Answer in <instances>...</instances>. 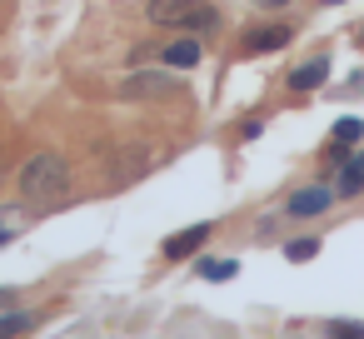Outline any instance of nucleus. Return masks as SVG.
<instances>
[{"label":"nucleus","mask_w":364,"mask_h":339,"mask_svg":"<svg viewBox=\"0 0 364 339\" xmlns=\"http://www.w3.org/2000/svg\"><path fill=\"white\" fill-rule=\"evenodd\" d=\"M65 190H70V165L55 150H41V155L26 160V170H21V200L26 205L50 210V205L65 200Z\"/></svg>","instance_id":"obj_1"},{"label":"nucleus","mask_w":364,"mask_h":339,"mask_svg":"<svg viewBox=\"0 0 364 339\" xmlns=\"http://www.w3.org/2000/svg\"><path fill=\"white\" fill-rule=\"evenodd\" d=\"M145 16L170 31H215V21H220L210 0H150Z\"/></svg>","instance_id":"obj_2"},{"label":"nucleus","mask_w":364,"mask_h":339,"mask_svg":"<svg viewBox=\"0 0 364 339\" xmlns=\"http://www.w3.org/2000/svg\"><path fill=\"white\" fill-rule=\"evenodd\" d=\"M205 240H210V225H190V230H180V235H170V240H165L160 249H165L170 259H185V254H195V249H200Z\"/></svg>","instance_id":"obj_3"},{"label":"nucleus","mask_w":364,"mask_h":339,"mask_svg":"<svg viewBox=\"0 0 364 339\" xmlns=\"http://www.w3.org/2000/svg\"><path fill=\"white\" fill-rule=\"evenodd\" d=\"M329 190H299V195H289V215L294 220H309V215H324L329 210Z\"/></svg>","instance_id":"obj_4"},{"label":"nucleus","mask_w":364,"mask_h":339,"mask_svg":"<svg viewBox=\"0 0 364 339\" xmlns=\"http://www.w3.org/2000/svg\"><path fill=\"white\" fill-rule=\"evenodd\" d=\"M175 85L165 80V75H135V80H125V95L130 100H145V95H170Z\"/></svg>","instance_id":"obj_5"},{"label":"nucleus","mask_w":364,"mask_h":339,"mask_svg":"<svg viewBox=\"0 0 364 339\" xmlns=\"http://www.w3.org/2000/svg\"><path fill=\"white\" fill-rule=\"evenodd\" d=\"M165 65H175V70H195V65H200V45H195V41H175V45L165 50Z\"/></svg>","instance_id":"obj_6"},{"label":"nucleus","mask_w":364,"mask_h":339,"mask_svg":"<svg viewBox=\"0 0 364 339\" xmlns=\"http://www.w3.org/2000/svg\"><path fill=\"white\" fill-rule=\"evenodd\" d=\"M324 75H329V60H309V65H299V70L289 75V90H314Z\"/></svg>","instance_id":"obj_7"},{"label":"nucleus","mask_w":364,"mask_h":339,"mask_svg":"<svg viewBox=\"0 0 364 339\" xmlns=\"http://www.w3.org/2000/svg\"><path fill=\"white\" fill-rule=\"evenodd\" d=\"M279 45H289V31H255V36L245 41L250 55H255V50H279Z\"/></svg>","instance_id":"obj_8"},{"label":"nucleus","mask_w":364,"mask_h":339,"mask_svg":"<svg viewBox=\"0 0 364 339\" xmlns=\"http://www.w3.org/2000/svg\"><path fill=\"white\" fill-rule=\"evenodd\" d=\"M364 190V155H354L344 165V180H339V195H359Z\"/></svg>","instance_id":"obj_9"},{"label":"nucleus","mask_w":364,"mask_h":339,"mask_svg":"<svg viewBox=\"0 0 364 339\" xmlns=\"http://www.w3.org/2000/svg\"><path fill=\"white\" fill-rule=\"evenodd\" d=\"M26 329H31V314H26V309L0 314V339H16V334H26Z\"/></svg>","instance_id":"obj_10"},{"label":"nucleus","mask_w":364,"mask_h":339,"mask_svg":"<svg viewBox=\"0 0 364 339\" xmlns=\"http://www.w3.org/2000/svg\"><path fill=\"white\" fill-rule=\"evenodd\" d=\"M359 135H364V125H359V120H354V115H344V120H339V125H334V145H354V140H359Z\"/></svg>","instance_id":"obj_11"},{"label":"nucleus","mask_w":364,"mask_h":339,"mask_svg":"<svg viewBox=\"0 0 364 339\" xmlns=\"http://www.w3.org/2000/svg\"><path fill=\"white\" fill-rule=\"evenodd\" d=\"M235 269H240L235 259H205V264H200L205 279H235Z\"/></svg>","instance_id":"obj_12"},{"label":"nucleus","mask_w":364,"mask_h":339,"mask_svg":"<svg viewBox=\"0 0 364 339\" xmlns=\"http://www.w3.org/2000/svg\"><path fill=\"white\" fill-rule=\"evenodd\" d=\"M284 254H289L294 264H304V259H314V254H319V240H294V244H289Z\"/></svg>","instance_id":"obj_13"},{"label":"nucleus","mask_w":364,"mask_h":339,"mask_svg":"<svg viewBox=\"0 0 364 339\" xmlns=\"http://www.w3.org/2000/svg\"><path fill=\"white\" fill-rule=\"evenodd\" d=\"M6 175H11V160H6V145H0V185H6Z\"/></svg>","instance_id":"obj_14"},{"label":"nucleus","mask_w":364,"mask_h":339,"mask_svg":"<svg viewBox=\"0 0 364 339\" xmlns=\"http://www.w3.org/2000/svg\"><path fill=\"white\" fill-rule=\"evenodd\" d=\"M16 304V289H0V309H11Z\"/></svg>","instance_id":"obj_15"},{"label":"nucleus","mask_w":364,"mask_h":339,"mask_svg":"<svg viewBox=\"0 0 364 339\" xmlns=\"http://www.w3.org/2000/svg\"><path fill=\"white\" fill-rule=\"evenodd\" d=\"M339 339H364V329H344V334H339Z\"/></svg>","instance_id":"obj_16"},{"label":"nucleus","mask_w":364,"mask_h":339,"mask_svg":"<svg viewBox=\"0 0 364 339\" xmlns=\"http://www.w3.org/2000/svg\"><path fill=\"white\" fill-rule=\"evenodd\" d=\"M6 240H11V230H0V244H6Z\"/></svg>","instance_id":"obj_17"},{"label":"nucleus","mask_w":364,"mask_h":339,"mask_svg":"<svg viewBox=\"0 0 364 339\" xmlns=\"http://www.w3.org/2000/svg\"><path fill=\"white\" fill-rule=\"evenodd\" d=\"M264 6H284V0H264Z\"/></svg>","instance_id":"obj_18"},{"label":"nucleus","mask_w":364,"mask_h":339,"mask_svg":"<svg viewBox=\"0 0 364 339\" xmlns=\"http://www.w3.org/2000/svg\"><path fill=\"white\" fill-rule=\"evenodd\" d=\"M324 6H339V0H324Z\"/></svg>","instance_id":"obj_19"}]
</instances>
